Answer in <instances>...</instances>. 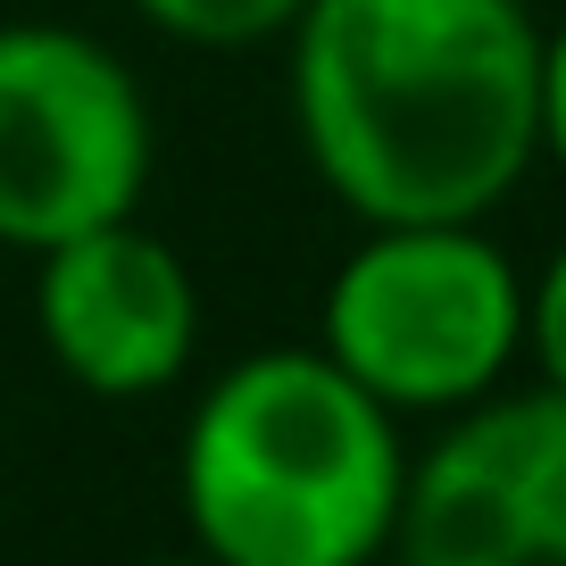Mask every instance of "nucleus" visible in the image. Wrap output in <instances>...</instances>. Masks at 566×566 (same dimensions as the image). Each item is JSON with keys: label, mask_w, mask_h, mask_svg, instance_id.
<instances>
[{"label": "nucleus", "mask_w": 566, "mask_h": 566, "mask_svg": "<svg viewBox=\"0 0 566 566\" xmlns=\"http://www.w3.org/2000/svg\"><path fill=\"white\" fill-rule=\"evenodd\" d=\"M400 566H566V400L492 391L459 408L424 459H408Z\"/></svg>", "instance_id": "nucleus-5"}, {"label": "nucleus", "mask_w": 566, "mask_h": 566, "mask_svg": "<svg viewBox=\"0 0 566 566\" xmlns=\"http://www.w3.org/2000/svg\"><path fill=\"white\" fill-rule=\"evenodd\" d=\"M292 125L358 226H483L542 159L525 0H301Z\"/></svg>", "instance_id": "nucleus-1"}, {"label": "nucleus", "mask_w": 566, "mask_h": 566, "mask_svg": "<svg viewBox=\"0 0 566 566\" xmlns=\"http://www.w3.org/2000/svg\"><path fill=\"white\" fill-rule=\"evenodd\" d=\"M542 159L566 167V18L542 25Z\"/></svg>", "instance_id": "nucleus-9"}, {"label": "nucleus", "mask_w": 566, "mask_h": 566, "mask_svg": "<svg viewBox=\"0 0 566 566\" xmlns=\"http://www.w3.org/2000/svg\"><path fill=\"white\" fill-rule=\"evenodd\" d=\"M34 334L75 391L92 400H159L192 375L200 350V283L176 242L108 217L92 233L34 250Z\"/></svg>", "instance_id": "nucleus-6"}, {"label": "nucleus", "mask_w": 566, "mask_h": 566, "mask_svg": "<svg viewBox=\"0 0 566 566\" xmlns=\"http://www.w3.org/2000/svg\"><path fill=\"white\" fill-rule=\"evenodd\" d=\"M150 101L134 67L84 25H0V242L51 250L150 192Z\"/></svg>", "instance_id": "nucleus-4"}, {"label": "nucleus", "mask_w": 566, "mask_h": 566, "mask_svg": "<svg viewBox=\"0 0 566 566\" xmlns=\"http://www.w3.org/2000/svg\"><path fill=\"white\" fill-rule=\"evenodd\" d=\"M134 18L184 51H259L292 34L301 0H134Z\"/></svg>", "instance_id": "nucleus-7"}, {"label": "nucleus", "mask_w": 566, "mask_h": 566, "mask_svg": "<svg viewBox=\"0 0 566 566\" xmlns=\"http://www.w3.org/2000/svg\"><path fill=\"white\" fill-rule=\"evenodd\" d=\"M317 350L391 417H459L525 358V275L483 226H367L325 283Z\"/></svg>", "instance_id": "nucleus-3"}, {"label": "nucleus", "mask_w": 566, "mask_h": 566, "mask_svg": "<svg viewBox=\"0 0 566 566\" xmlns=\"http://www.w3.org/2000/svg\"><path fill=\"white\" fill-rule=\"evenodd\" d=\"M525 358L542 375V391L566 400V242L549 250V266L525 283Z\"/></svg>", "instance_id": "nucleus-8"}, {"label": "nucleus", "mask_w": 566, "mask_h": 566, "mask_svg": "<svg viewBox=\"0 0 566 566\" xmlns=\"http://www.w3.org/2000/svg\"><path fill=\"white\" fill-rule=\"evenodd\" d=\"M150 566H217V558H200V549H192V558H150Z\"/></svg>", "instance_id": "nucleus-10"}, {"label": "nucleus", "mask_w": 566, "mask_h": 566, "mask_svg": "<svg viewBox=\"0 0 566 566\" xmlns=\"http://www.w3.org/2000/svg\"><path fill=\"white\" fill-rule=\"evenodd\" d=\"M400 417L317 342L250 350L184 417L176 500L217 566H375L391 549Z\"/></svg>", "instance_id": "nucleus-2"}]
</instances>
